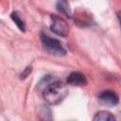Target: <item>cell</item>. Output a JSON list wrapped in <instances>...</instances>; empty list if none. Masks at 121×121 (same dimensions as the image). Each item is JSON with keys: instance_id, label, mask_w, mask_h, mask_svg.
<instances>
[{"instance_id": "1", "label": "cell", "mask_w": 121, "mask_h": 121, "mask_svg": "<svg viewBox=\"0 0 121 121\" xmlns=\"http://www.w3.org/2000/svg\"><path fill=\"white\" fill-rule=\"evenodd\" d=\"M38 90L42 93L44 100L50 105H57L64 100L68 95L66 85L58 78L46 75L37 85Z\"/></svg>"}, {"instance_id": "2", "label": "cell", "mask_w": 121, "mask_h": 121, "mask_svg": "<svg viewBox=\"0 0 121 121\" xmlns=\"http://www.w3.org/2000/svg\"><path fill=\"white\" fill-rule=\"evenodd\" d=\"M41 42H42L43 47L50 54L59 56V57H62V56L66 55V50L63 47L62 43L59 40L54 39L46 34L42 33L41 34Z\"/></svg>"}, {"instance_id": "3", "label": "cell", "mask_w": 121, "mask_h": 121, "mask_svg": "<svg viewBox=\"0 0 121 121\" xmlns=\"http://www.w3.org/2000/svg\"><path fill=\"white\" fill-rule=\"evenodd\" d=\"M51 19H52V23L50 26V29L59 36L66 37L69 33V26L66 23V21L61 17L56 15H53Z\"/></svg>"}, {"instance_id": "4", "label": "cell", "mask_w": 121, "mask_h": 121, "mask_svg": "<svg viewBox=\"0 0 121 121\" xmlns=\"http://www.w3.org/2000/svg\"><path fill=\"white\" fill-rule=\"evenodd\" d=\"M99 101L108 107H113L116 106L119 102V97L117 94L112 90H105L102 93H100L98 96Z\"/></svg>"}, {"instance_id": "5", "label": "cell", "mask_w": 121, "mask_h": 121, "mask_svg": "<svg viewBox=\"0 0 121 121\" xmlns=\"http://www.w3.org/2000/svg\"><path fill=\"white\" fill-rule=\"evenodd\" d=\"M66 82L72 86H83L87 84V78L83 74L79 72H72L67 77Z\"/></svg>"}, {"instance_id": "6", "label": "cell", "mask_w": 121, "mask_h": 121, "mask_svg": "<svg viewBox=\"0 0 121 121\" xmlns=\"http://www.w3.org/2000/svg\"><path fill=\"white\" fill-rule=\"evenodd\" d=\"M93 119L94 121H113L115 120V117L107 111H100L95 113Z\"/></svg>"}, {"instance_id": "7", "label": "cell", "mask_w": 121, "mask_h": 121, "mask_svg": "<svg viewBox=\"0 0 121 121\" xmlns=\"http://www.w3.org/2000/svg\"><path fill=\"white\" fill-rule=\"evenodd\" d=\"M57 9L61 13H63L66 17H69V18L72 17V13H71L70 8H69L68 3H67L66 0H59L58 3H57Z\"/></svg>"}, {"instance_id": "8", "label": "cell", "mask_w": 121, "mask_h": 121, "mask_svg": "<svg viewBox=\"0 0 121 121\" xmlns=\"http://www.w3.org/2000/svg\"><path fill=\"white\" fill-rule=\"evenodd\" d=\"M12 21L14 22V24L18 26V28L22 31V32H25L26 31V24H25V21L21 18V16L19 15V13L17 11H14L11 13L10 15Z\"/></svg>"}, {"instance_id": "9", "label": "cell", "mask_w": 121, "mask_h": 121, "mask_svg": "<svg viewBox=\"0 0 121 121\" xmlns=\"http://www.w3.org/2000/svg\"><path fill=\"white\" fill-rule=\"evenodd\" d=\"M31 72H32V67H31V66H27V67H26L25 70L21 73V75H20V78H21V79H25V78H26L30 75Z\"/></svg>"}, {"instance_id": "10", "label": "cell", "mask_w": 121, "mask_h": 121, "mask_svg": "<svg viewBox=\"0 0 121 121\" xmlns=\"http://www.w3.org/2000/svg\"><path fill=\"white\" fill-rule=\"evenodd\" d=\"M117 18H118V21H119V25H120V27H121V10L117 12Z\"/></svg>"}]
</instances>
